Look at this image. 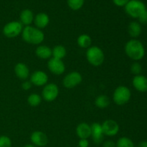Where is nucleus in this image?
<instances>
[{"mask_svg":"<svg viewBox=\"0 0 147 147\" xmlns=\"http://www.w3.org/2000/svg\"><path fill=\"white\" fill-rule=\"evenodd\" d=\"M32 86V83H31L30 80H24L22 84V88L24 90H29L30 89H31Z\"/></svg>","mask_w":147,"mask_h":147,"instance_id":"obj_30","label":"nucleus"},{"mask_svg":"<svg viewBox=\"0 0 147 147\" xmlns=\"http://www.w3.org/2000/svg\"><path fill=\"white\" fill-rule=\"evenodd\" d=\"M86 58L91 65L98 67L101 65L104 62V53L99 47L90 46L86 51Z\"/></svg>","mask_w":147,"mask_h":147,"instance_id":"obj_3","label":"nucleus"},{"mask_svg":"<svg viewBox=\"0 0 147 147\" xmlns=\"http://www.w3.org/2000/svg\"><path fill=\"white\" fill-rule=\"evenodd\" d=\"M78 146L79 147H88L89 146L88 140L85 139H80L78 142Z\"/></svg>","mask_w":147,"mask_h":147,"instance_id":"obj_32","label":"nucleus"},{"mask_svg":"<svg viewBox=\"0 0 147 147\" xmlns=\"http://www.w3.org/2000/svg\"><path fill=\"white\" fill-rule=\"evenodd\" d=\"M12 143L9 136L5 135L0 136V147H11Z\"/></svg>","mask_w":147,"mask_h":147,"instance_id":"obj_28","label":"nucleus"},{"mask_svg":"<svg viewBox=\"0 0 147 147\" xmlns=\"http://www.w3.org/2000/svg\"><path fill=\"white\" fill-rule=\"evenodd\" d=\"M142 31V25L140 23L136 21H133L129 23V27H128V32L131 37H133V39H136L139 37Z\"/></svg>","mask_w":147,"mask_h":147,"instance_id":"obj_20","label":"nucleus"},{"mask_svg":"<svg viewBox=\"0 0 147 147\" xmlns=\"http://www.w3.org/2000/svg\"><path fill=\"white\" fill-rule=\"evenodd\" d=\"M138 20H139V23L140 24H147V9L139 16Z\"/></svg>","mask_w":147,"mask_h":147,"instance_id":"obj_29","label":"nucleus"},{"mask_svg":"<svg viewBox=\"0 0 147 147\" xmlns=\"http://www.w3.org/2000/svg\"><path fill=\"white\" fill-rule=\"evenodd\" d=\"M59 95V88L55 83H47L44 86L42 92V98L47 102L55 100Z\"/></svg>","mask_w":147,"mask_h":147,"instance_id":"obj_8","label":"nucleus"},{"mask_svg":"<svg viewBox=\"0 0 147 147\" xmlns=\"http://www.w3.org/2000/svg\"><path fill=\"white\" fill-rule=\"evenodd\" d=\"M23 40L29 44L40 45L45 40L43 32L37 27L32 26H25L22 32Z\"/></svg>","mask_w":147,"mask_h":147,"instance_id":"obj_2","label":"nucleus"},{"mask_svg":"<svg viewBox=\"0 0 147 147\" xmlns=\"http://www.w3.org/2000/svg\"><path fill=\"white\" fill-rule=\"evenodd\" d=\"M142 71V66L138 62H134L132 63L131 65V72L133 73L134 76H138V75H141V73Z\"/></svg>","mask_w":147,"mask_h":147,"instance_id":"obj_27","label":"nucleus"},{"mask_svg":"<svg viewBox=\"0 0 147 147\" xmlns=\"http://www.w3.org/2000/svg\"><path fill=\"white\" fill-rule=\"evenodd\" d=\"M113 4L117 7H125L130 0H112Z\"/></svg>","mask_w":147,"mask_h":147,"instance_id":"obj_31","label":"nucleus"},{"mask_svg":"<svg viewBox=\"0 0 147 147\" xmlns=\"http://www.w3.org/2000/svg\"><path fill=\"white\" fill-rule=\"evenodd\" d=\"M125 11L132 18L138 19L146 10L144 3L141 0H130L124 7Z\"/></svg>","mask_w":147,"mask_h":147,"instance_id":"obj_4","label":"nucleus"},{"mask_svg":"<svg viewBox=\"0 0 147 147\" xmlns=\"http://www.w3.org/2000/svg\"><path fill=\"white\" fill-rule=\"evenodd\" d=\"M34 16L32 11L29 9H25L20 13V22L22 25L30 26L34 22Z\"/></svg>","mask_w":147,"mask_h":147,"instance_id":"obj_18","label":"nucleus"},{"mask_svg":"<svg viewBox=\"0 0 147 147\" xmlns=\"http://www.w3.org/2000/svg\"><path fill=\"white\" fill-rule=\"evenodd\" d=\"M24 147H37V146H34V145L32 144H28L24 145Z\"/></svg>","mask_w":147,"mask_h":147,"instance_id":"obj_35","label":"nucleus"},{"mask_svg":"<svg viewBox=\"0 0 147 147\" xmlns=\"http://www.w3.org/2000/svg\"><path fill=\"white\" fill-rule=\"evenodd\" d=\"M131 93L129 88L124 86H119L115 89L113 93V100L118 106L126 104L130 100Z\"/></svg>","mask_w":147,"mask_h":147,"instance_id":"obj_5","label":"nucleus"},{"mask_svg":"<svg viewBox=\"0 0 147 147\" xmlns=\"http://www.w3.org/2000/svg\"><path fill=\"white\" fill-rule=\"evenodd\" d=\"M42 96L37 93H32L27 98V103L32 107H37L41 103Z\"/></svg>","mask_w":147,"mask_h":147,"instance_id":"obj_24","label":"nucleus"},{"mask_svg":"<svg viewBox=\"0 0 147 147\" xmlns=\"http://www.w3.org/2000/svg\"><path fill=\"white\" fill-rule=\"evenodd\" d=\"M116 147H135L133 141L129 138L123 136L118 139L116 143Z\"/></svg>","mask_w":147,"mask_h":147,"instance_id":"obj_25","label":"nucleus"},{"mask_svg":"<svg viewBox=\"0 0 147 147\" xmlns=\"http://www.w3.org/2000/svg\"><path fill=\"white\" fill-rule=\"evenodd\" d=\"M83 80L81 74L77 71H73L66 75L63 80V85L66 88H73L79 86Z\"/></svg>","mask_w":147,"mask_h":147,"instance_id":"obj_7","label":"nucleus"},{"mask_svg":"<svg viewBox=\"0 0 147 147\" xmlns=\"http://www.w3.org/2000/svg\"><path fill=\"white\" fill-rule=\"evenodd\" d=\"M23 28V25L20 22L11 21L4 26L2 32L5 37L8 38H14L22 34Z\"/></svg>","mask_w":147,"mask_h":147,"instance_id":"obj_6","label":"nucleus"},{"mask_svg":"<svg viewBox=\"0 0 147 147\" xmlns=\"http://www.w3.org/2000/svg\"><path fill=\"white\" fill-rule=\"evenodd\" d=\"M35 54L37 57L42 60L50 59L52 57V49L47 45H39L35 50Z\"/></svg>","mask_w":147,"mask_h":147,"instance_id":"obj_19","label":"nucleus"},{"mask_svg":"<svg viewBox=\"0 0 147 147\" xmlns=\"http://www.w3.org/2000/svg\"><path fill=\"white\" fill-rule=\"evenodd\" d=\"M77 44L81 48H89L91 46L92 39L88 34H80L77 39Z\"/></svg>","mask_w":147,"mask_h":147,"instance_id":"obj_21","label":"nucleus"},{"mask_svg":"<svg viewBox=\"0 0 147 147\" xmlns=\"http://www.w3.org/2000/svg\"><path fill=\"white\" fill-rule=\"evenodd\" d=\"M34 23L37 28L42 30V29L45 28L49 24L50 17L46 13L40 12L34 17Z\"/></svg>","mask_w":147,"mask_h":147,"instance_id":"obj_17","label":"nucleus"},{"mask_svg":"<svg viewBox=\"0 0 147 147\" xmlns=\"http://www.w3.org/2000/svg\"><path fill=\"white\" fill-rule=\"evenodd\" d=\"M136 147H147V141H142L139 142Z\"/></svg>","mask_w":147,"mask_h":147,"instance_id":"obj_34","label":"nucleus"},{"mask_svg":"<svg viewBox=\"0 0 147 147\" xmlns=\"http://www.w3.org/2000/svg\"><path fill=\"white\" fill-rule=\"evenodd\" d=\"M103 147H116V143L111 140L105 141L103 143Z\"/></svg>","mask_w":147,"mask_h":147,"instance_id":"obj_33","label":"nucleus"},{"mask_svg":"<svg viewBox=\"0 0 147 147\" xmlns=\"http://www.w3.org/2000/svg\"><path fill=\"white\" fill-rule=\"evenodd\" d=\"M91 127V137L96 144H100L104 139V134L100 123H93L90 125Z\"/></svg>","mask_w":147,"mask_h":147,"instance_id":"obj_13","label":"nucleus"},{"mask_svg":"<svg viewBox=\"0 0 147 147\" xmlns=\"http://www.w3.org/2000/svg\"><path fill=\"white\" fill-rule=\"evenodd\" d=\"M14 73L16 76L20 80H26L30 76V70L26 64L23 63H18L14 67Z\"/></svg>","mask_w":147,"mask_h":147,"instance_id":"obj_16","label":"nucleus"},{"mask_svg":"<svg viewBox=\"0 0 147 147\" xmlns=\"http://www.w3.org/2000/svg\"><path fill=\"white\" fill-rule=\"evenodd\" d=\"M134 88L141 93L147 92V78L142 75L135 76L132 80Z\"/></svg>","mask_w":147,"mask_h":147,"instance_id":"obj_14","label":"nucleus"},{"mask_svg":"<svg viewBox=\"0 0 147 147\" xmlns=\"http://www.w3.org/2000/svg\"><path fill=\"white\" fill-rule=\"evenodd\" d=\"M67 3L72 10L77 11L82 8L84 4V0H67Z\"/></svg>","mask_w":147,"mask_h":147,"instance_id":"obj_26","label":"nucleus"},{"mask_svg":"<svg viewBox=\"0 0 147 147\" xmlns=\"http://www.w3.org/2000/svg\"><path fill=\"white\" fill-rule=\"evenodd\" d=\"M125 53L131 60L139 61L145 55V47L142 42L136 39L129 40L125 45Z\"/></svg>","mask_w":147,"mask_h":147,"instance_id":"obj_1","label":"nucleus"},{"mask_svg":"<svg viewBox=\"0 0 147 147\" xmlns=\"http://www.w3.org/2000/svg\"><path fill=\"white\" fill-rule=\"evenodd\" d=\"M66 54H67V51H66L65 47L61 45L55 46L53 49H52V56L54 58L63 60L66 56Z\"/></svg>","mask_w":147,"mask_h":147,"instance_id":"obj_22","label":"nucleus"},{"mask_svg":"<svg viewBox=\"0 0 147 147\" xmlns=\"http://www.w3.org/2000/svg\"><path fill=\"white\" fill-rule=\"evenodd\" d=\"M110 99L106 95H100L95 100V104L98 109H104L110 105Z\"/></svg>","mask_w":147,"mask_h":147,"instance_id":"obj_23","label":"nucleus"},{"mask_svg":"<svg viewBox=\"0 0 147 147\" xmlns=\"http://www.w3.org/2000/svg\"><path fill=\"white\" fill-rule=\"evenodd\" d=\"M102 129H103V134L105 136H114L119 133V125L116 121L113 119H108L106 120L101 124Z\"/></svg>","mask_w":147,"mask_h":147,"instance_id":"obj_9","label":"nucleus"},{"mask_svg":"<svg viewBox=\"0 0 147 147\" xmlns=\"http://www.w3.org/2000/svg\"><path fill=\"white\" fill-rule=\"evenodd\" d=\"M47 67L52 73L56 76H60L65 71V65L62 60L51 57L47 63Z\"/></svg>","mask_w":147,"mask_h":147,"instance_id":"obj_10","label":"nucleus"},{"mask_svg":"<svg viewBox=\"0 0 147 147\" xmlns=\"http://www.w3.org/2000/svg\"><path fill=\"white\" fill-rule=\"evenodd\" d=\"M30 141L32 144L37 147H43L45 146L48 143V138L44 132L41 131H35L32 133Z\"/></svg>","mask_w":147,"mask_h":147,"instance_id":"obj_11","label":"nucleus"},{"mask_svg":"<svg viewBox=\"0 0 147 147\" xmlns=\"http://www.w3.org/2000/svg\"><path fill=\"white\" fill-rule=\"evenodd\" d=\"M76 134L79 139H88L91 136V127L90 125L87 123H79L76 127Z\"/></svg>","mask_w":147,"mask_h":147,"instance_id":"obj_15","label":"nucleus"},{"mask_svg":"<svg viewBox=\"0 0 147 147\" xmlns=\"http://www.w3.org/2000/svg\"><path fill=\"white\" fill-rule=\"evenodd\" d=\"M30 81L35 86H45L47 84L48 76L47 73L42 70L34 71L30 76Z\"/></svg>","mask_w":147,"mask_h":147,"instance_id":"obj_12","label":"nucleus"}]
</instances>
